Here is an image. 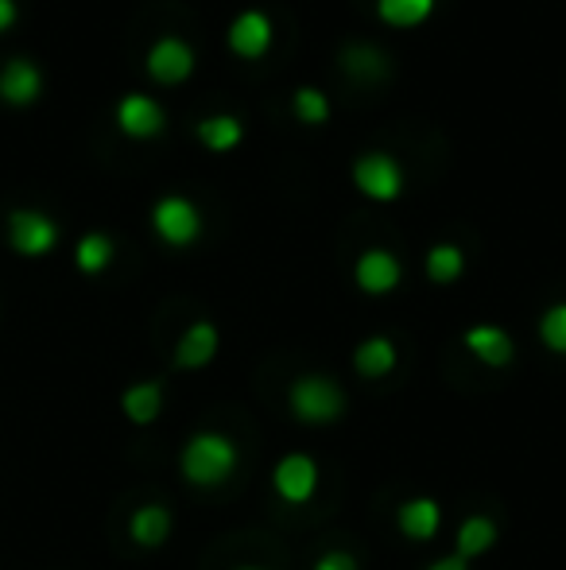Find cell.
<instances>
[{"label": "cell", "instance_id": "cell-1", "mask_svg": "<svg viewBox=\"0 0 566 570\" xmlns=\"http://www.w3.org/2000/svg\"><path fill=\"white\" fill-rule=\"evenodd\" d=\"M234 465H237V446L226 435H214V431L195 435L187 443V451H182V473H187L190 485H202V489L221 485L234 473Z\"/></svg>", "mask_w": 566, "mask_h": 570}, {"label": "cell", "instance_id": "cell-2", "mask_svg": "<svg viewBox=\"0 0 566 570\" xmlns=\"http://www.w3.org/2000/svg\"><path fill=\"white\" fill-rule=\"evenodd\" d=\"M291 407L302 423H334L346 407V396L330 376H299L291 384Z\"/></svg>", "mask_w": 566, "mask_h": 570}, {"label": "cell", "instance_id": "cell-3", "mask_svg": "<svg viewBox=\"0 0 566 570\" xmlns=\"http://www.w3.org/2000/svg\"><path fill=\"white\" fill-rule=\"evenodd\" d=\"M151 226H156V233L167 245H190V240L202 233V214H198V206L190 203V198L167 195V198H159L156 210H151Z\"/></svg>", "mask_w": 566, "mask_h": 570}, {"label": "cell", "instance_id": "cell-4", "mask_svg": "<svg viewBox=\"0 0 566 570\" xmlns=\"http://www.w3.org/2000/svg\"><path fill=\"white\" fill-rule=\"evenodd\" d=\"M354 183L369 198H396L404 187V171L396 164V156H388V151H365L354 164Z\"/></svg>", "mask_w": 566, "mask_h": 570}, {"label": "cell", "instance_id": "cell-5", "mask_svg": "<svg viewBox=\"0 0 566 570\" xmlns=\"http://www.w3.org/2000/svg\"><path fill=\"white\" fill-rule=\"evenodd\" d=\"M148 70H151V78H159V82H167V86L182 82V78H190V70H195V51H190L187 39L163 36L151 43Z\"/></svg>", "mask_w": 566, "mask_h": 570}, {"label": "cell", "instance_id": "cell-6", "mask_svg": "<svg viewBox=\"0 0 566 570\" xmlns=\"http://www.w3.org/2000/svg\"><path fill=\"white\" fill-rule=\"evenodd\" d=\"M8 233H12V245L28 256H39L59 240V226L47 218L43 210H12L8 218Z\"/></svg>", "mask_w": 566, "mask_h": 570}, {"label": "cell", "instance_id": "cell-7", "mask_svg": "<svg viewBox=\"0 0 566 570\" xmlns=\"http://www.w3.org/2000/svg\"><path fill=\"white\" fill-rule=\"evenodd\" d=\"M272 481H276V493H280L287 504H302V501H310L318 489V465L310 462L307 454H287L284 462L276 465Z\"/></svg>", "mask_w": 566, "mask_h": 570}, {"label": "cell", "instance_id": "cell-8", "mask_svg": "<svg viewBox=\"0 0 566 570\" xmlns=\"http://www.w3.org/2000/svg\"><path fill=\"white\" fill-rule=\"evenodd\" d=\"M229 47H234L241 59H260L272 43V20L260 8H245L234 23H229Z\"/></svg>", "mask_w": 566, "mask_h": 570}, {"label": "cell", "instance_id": "cell-9", "mask_svg": "<svg viewBox=\"0 0 566 570\" xmlns=\"http://www.w3.org/2000/svg\"><path fill=\"white\" fill-rule=\"evenodd\" d=\"M400 272H404L400 261H396L388 248H369V253L357 256L354 276H357V284H361V292L385 295V292H393V287L400 284Z\"/></svg>", "mask_w": 566, "mask_h": 570}, {"label": "cell", "instance_id": "cell-10", "mask_svg": "<svg viewBox=\"0 0 566 570\" xmlns=\"http://www.w3.org/2000/svg\"><path fill=\"white\" fill-rule=\"evenodd\" d=\"M117 120H121L125 132L132 136H151L163 128V106H159L156 98H148V94H129V98H121V106H117Z\"/></svg>", "mask_w": 566, "mask_h": 570}, {"label": "cell", "instance_id": "cell-11", "mask_svg": "<svg viewBox=\"0 0 566 570\" xmlns=\"http://www.w3.org/2000/svg\"><path fill=\"white\" fill-rule=\"evenodd\" d=\"M214 353H218V331H214V323H195L179 338L175 365H179V368H202V365H210V361H214Z\"/></svg>", "mask_w": 566, "mask_h": 570}, {"label": "cell", "instance_id": "cell-12", "mask_svg": "<svg viewBox=\"0 0 566 570\" xmlns=\"http://www.w3.org/2000/svg\"><path fill=\"white\" fill-rule=\"evenodd\" d=\"M466 345L477 361H485V365H493V368L513 361V338H508L500 326H474V331H466Z\"/></svg>", "mask_w": 566, "mask_h": 570}, {"label": "cell", "instance_id": "cell-13", "mask_svg": "<svg viewBox=\"0 0 566 570\" xmlns=\"http://www.w3.org/2000/svg\"><path fill=\"white\" fill-rule=\"evenodd\" d=\"M438 524H443V512L430 497H416L400 509V532L408 540H435Z\"/></svg>", "mask_w": 566, "mask_h": 570}, {"label": "cell", "instance_id": "cell-14", "mask_svg": "<svg viewBox=\"0 0 566 570\" xmlns=\"http://www.w3.org/2000/svg\"><path fill=\"white\" fill-rule=\"evenodd\" d=\"M39 86H43V78H39V67L31 59H12V62H4V70H0V94H4L8 101L36 98Z\"/></svg>", "mask_w": 566, "mask_h": 570}, {"label": "cell", "instance_id": "cell-15", "mask_svg": "<svg viewBox=\"0 0 566 570\" xmlns=\"http://www.w3.org/2000/svg\"><path fill=\"white\" fill-rule=\"evenodd\" d=\"M241 136H245V125H241V117H234V114H214V117L198 120V140H202L210 151L237 148Z\"/></svg>", "mask_w": 566, "mask_h": 570}, {"label": "cell", "instance_id": "cell-16", "mask_svg": "<svg viewBox=\"0 0 566 570\" xmlns=\"http://www.w3.org/2000/svg\"><path fill=\"white\" fill-rule=\"evenodd\" d=\"M354 365L361 376H385L396 368V345L393 338H369L354 350Z\"/></svg>", "mask_w": 566, "mask_h": 570}, {"label": "cell", "instance_id": "cell-17", "mask_svg": "<svg viewBox=\"0 0 566 570\" xmlns=\"http://www.w3.org/2000/svg\"><path fill=\"white\" fill-rule=\"evenodd\" d=\"M129 532L140 548H159V543L171 535V517H167V509H159V504H148V509H140L137 517H132Z\"/></svg>", "mask_w": 566, "mask_h": 570}, {"label": "cell", "instance_id": "cell-18", "mask_svg": "<svg viewBox=\"0 0 566 570\" xmlns=\"http://www.w3.org/2000/svg\"><path fill=\"white\" fill-rule=\"evenodd\" d=\"M121 407H125V415H129L132 423H151L159 415V407H163V389H159L156 381L132 384V389L121 396Z\"/></svg>", "mask_w": 566, "mask_h": 570}, {"label": "cell", "instance_id": "cell-19", "mask_svg": "<svg viewBox=\"0 0 566 570\" xmlns=\"http://www.w3.org/2000/svg\"><path fill=\"white\" fill-rule=\"evenodd\" d=\"M497 543V524L489 517H469L458 528V559H477Z\"/></svg>", "mask_w": 566, "mask_h": 570}, {"label": "cell", "instance_id": "cell-20", "mask_svg": "<svg viewBox=\"0 0 566 570\" xmlns=\"http://www.w3.org/2000/svg\"><path fill=\"white\" fill-rule=\"evenodd\" d=\"M435 8V0H377V12L385 16L393 28H411V23H424Z\"/></svg>", "mask_w": 566, "mask_h": 570}, {"label": "cell", "instance_id": "cell-21", "mask_svg": "<svg viewBox=\"0 0 566 570\" xmlns=\"http://www.w3.org/2000/svg\"><path fill=\"white\" fill-rule=\"evenodd\" d=\"M461 264H466V256H461L458 245H435L427 253V276L435 284H450V279L461 276Z\"/></svg>", "mask_w": 566, "mask_h": 570}, {"label": "cell", "instance_id": "cell-22", "mask_svg": "<svg viewBox=\"0 0 566 570\" xmlns=\"http://www.w3.org/2000/svg\"><path fill=\"white\" fill-rule=\"evenodd\" d=\"M78 268L82 272H101L109 261H113V240L106 237V233H86L82 240H78Z\"/></svg>", "mask_w": 566, "mask_h": 570}, {"label": "cell", "instance_id": "cell-23", "mask_svg": "<svg viewBox=\"0 0 566 570\" xmlns=\"http://www.w3.org/2000/svg\"><path fill=\"white\" fill-rule=\"evenodd\" d=\"M341 67L354 70V75H380V70H388V59L377 51V47L369 43H354L341 51Z\"/></svg>", "mask_w": 566, "mask_h": 570}, {"label": "cell", "instance_id": "cell-24", "mask_svg": "<svg viewBox=\"0 0 566 570\" xmlns=\"http://www.w3.org/2000/svg\"><path fill=\"white\" fill-rule=\"evenodd\" d=\"M295 114L307 120V125H322L330 117V98L322 90H315V86H299L295 90Z\"/></svg>", "mask_w": 566, "mask_h": 570}, {"label": "cell", "instance_id": "cell-25", "mask_svg": "<svg viewBox=\"0 0 566 570\" xmlns=\"http://www.w3.org/2000/svg\"><path fill=\"white\" fill-rule=\"evenodd\" d=\"M539 338L547 342V350L566 353V303L547 307V315L539 318Z\"/></svg>", "mask_w": 566, "mask_h": 570}, {"label": "cell", "instance_id": "cell-26", "mask_svg": "<svg viewBox=\"0 0 566 570\" xmlns=\"http://www.w3.org/2000/svg\"><path fill=\"white\" fill-rule=\"evenodd\" d=\"M315 570H357V559L349 551H326Z\"/></svg>", "mask_w": 566, "mask_h": 570}, {"label": "cell", "instance_id": "cell-27", "mask_svg": "<svg viewBox=\"0 0 566 570\" xmlns=\"http://www.w3.org/2000/svg\"><path fill=\"white\" fill-rule=\"evenodd\" d=\"M16 20V0H0V31Z\"/></svg>", "mask_w": 566, "mask_h": 570}, {"label": "cell", "instance_id": "cell-28", "mask_svg": "<svg viewBox=\"0 0 566 570\" xmlns=\"http://www.w3.org/2000/svg\"><path fill=\"white\" fill-rule=\"evenodd\" d=\"M430 570H466V559H458V556H454V559H438V563L430 567Z\"/></svg>", "mask_w": 566, "mask_h": 570}, {"label": "cell", "instance_id": "cell-29", "mask_svg": "<svg viewBox=\"0 0 566 570\" xmlns=\"http://www.w3.org/2000/svg\"><path fill=\"white\" fill-rule=\"evenodd\" d=\"M241 570H252V567H241Z\"/></svg>", "mask_w": 566, "mask_h": 570}]
</instances>
